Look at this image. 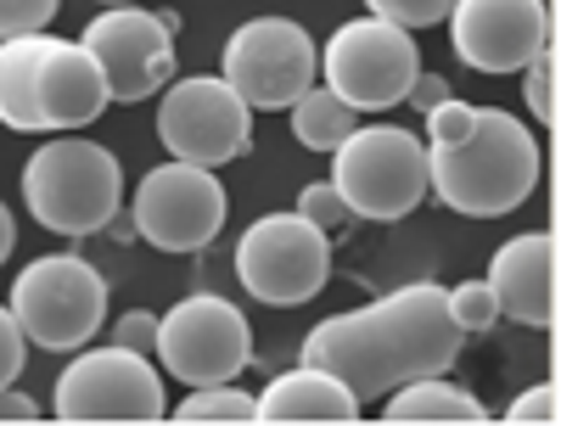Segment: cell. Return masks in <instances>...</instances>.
I'll use <instances>...</instances> for the list:
<instances>
[{
    "instance_id": "f1b7e54d",
    "label": "cell",
    "mask_w": 561,
    "mask_h": 426,
    "mask_svg": "<svg viewBox=\"0 0 561 426\" xmlns=\"http://www.w3.org/2000/svg\"><path fill=\"white\" fill-rule=\"evenodd\" d=\"M505 421H517V426H550L556 421V388L539 382V388L517 393V399L505 404Z\"/></svg>"
},
{
    "instance_id": "f546056e",
    "label": "cell",
    "mask_w": 561,
    "mask_h": 426,
    "mask_svg": "<svg viewBox=\"0 0 561 426\" xmlns=\"http://www.w3.org/2000/svg\"><path fill=\"white\" fill-rule=\"evenodd\" d=\"M113 343H118V348H135V354H152V343H158V314H152V309L118 314V320H113Z\"/></svg>"
},
{
    "instance_id": "8992f818",
    "label": "cell",
    "mask_w": 561,
    "mask_h": 426,
    "mask_svg": "<svg viewBox=\"0 0 561 426\" xmlns=\"http://www.w3.org/2000/svg\"><path fill=\"white\" fill-rule=\"evenodd\" d=\"M325 275H332V242H325V230L309 224L298 208L253 219L237 242L242 292L270 303V309H298V303L320 298Z\"/></svg>"
},
{
    "instance_id": "52a82bcc",
    "label": "cell",
    "mask_w": 561,
    "mask_h": 426,
    "mask_svg": "<svg viewBox=\"0 0 561 426\" xmlns=\"http://www.w3.org/2000/svg\"><path fill=\"white\" fill-rule=\"evenodd\" d=\"M421 73L415 34L388 18H348L320 45V84H332L354 113H388Z\"/></svg>"
},
{
    "instance_id": "484cf974",
    "label": "cell",
    "mask_w": 561,
    "mask_h": 426,
    "mask_svg": "<svg viewBox=\"0 0 561 426\" xmlns=\"http://www.w3.org/2000/svg\"><path fill=\"white\" fill-rule=\"evenodd\" d=\"M421 118H427V135H421V140H427V147H449V140H460L466 129L478 124V107L460 102V96H444L438 107H427Z\"/></svg>"
},
{
    "instance_id": "7c38bea8",
    "label": "cell",
    "mask_w": 561,
    "mask_h": 426,
    "mask_svg": "<svg viewBox=\"0 0 561 426\" xmlns=\"http://www.w3.org/2000/svg\"><path fill=\"white\" fill-rule=\"evenodd\" d=\"M129 214H135V230H140L147 247H158V253H203L225 230L230 192L219 185L214 169L169 158V163L140 174L135 197H129Z\"/></svg>"
},
{
    "instance_id": "d6986e66",
    "label": "cell",
    "mask_w": 561,
    "mask_h": 426,
    "mask_svg": "<svg viewBox=\"0 0 561 426\" xmlns=\"http://www.w3.org/2000/svg\"><path fill=\"white\" fill-rule=\"evenodd\" d=\"M287 124H293V140H298V147H309V152H332L337 140L359 124V113L337 96L332 84H320V79H314L304 96L287 107Z\"/></svg>"
},
{
    "instance_id": "3957f363",
    "label": "cell",
    "mask_w": 561,
    "mask_h": 426,
    "mask_svg": "<svg viewBox=\"0 0 561 426\" xmlns=\"http://www.w3.org/2000/svg\"><path fill=\"white\" fill-rule=\"evenodd\" d=\"M18 185H23V208L34 214V224H45L51 235H68V242L102 235L113 208H124L118 152H107L102 140H84L79 129H57V140H45L23 163Z\"/></svg>"
},
{
    "instance_id": "5b68a950",
    "label": "cell",
    "mask_w": 561,
    "mask_h": 426,
    "mask_svg": "<svg viewBox=\"0 0 561 426\" xmlns=\"http://www.w3.org/2000/svg\"><path fill=\"white\" fill-rule=\"evenodd\" d=\"M7 309L34 348L73 354L107 325V275L79 253H39L18 269Z\"/></svg>"
},
{
    "instance_id": "277c9868",
    "label": "cell",
    "mask_w": 561,
    "mask_h": 426,
    "mask_svg": "<svg viewBox=\"0 0 561 426\" xmlns=\"http://www.w3.org/2000/svg\"><path fill=\"white\" fill-rule=\"evenodd\" d=\"M332 185L354 219L393 224L427 203V140L404 124H354L332 147Z\"/></svg>"
},
{
    "instance_id": "8fae6325",
    "label": "cell",
    "mask_w": 561,
    "mask_h": 426,
    "mask_svg": "<svg viewBox=\"0 0 561 426\" xmlns=\"http://www.w3.org/2000/svg\"><path fill=\"white\" fill-rule=\"evenodd\" d=\"M158 140L180 163L225 169L253 147V107L219 73L169 79L158 90Z\"/></svg>"
},
{
    "instance_id": "ac0fdd59",
    "label": "cell",
    "mask_w": 561,
    "mask_h": 426,
    "mask_svg": "<svg viewBox=\"0 0 561 426\" xmlns=\"http://www.w3.org/2000/svg\"><path fill=\"white\" fill-rule=\"evenodd\" d=\"M382 421H489V410L449 376H415L382 399Z\"/></svg>"
},
{
    "instance_id": "ffe728a7",
    "label": "cell",
    "mask_w": 561,
    "mask_h": 426,
    "mask_svg": "<svg viewBox=\"0 0 561 426\" xmlns=\"http://www.w3.org/2000/svg\"><path fill=\"white\" fill-rule=\"evenodd\" d=\"M34 45L39 34H12L0 39V124L18 129V135H34V102H28V68H34Z\"/></svg>"
},
{
    "instance_id": "83f0119b",
    "label": "cell",
    "mask_w": 561,
    "mask_h": 426,
    "mask_svg": "<svg viewBox=\"0 0 561 426\" xmlns=\"http://www.w3.org/2000/svg\"><path fill=\"white\" fill-rule=\"evenodd\" d=\"M23 359H28V337H23V325L12 320V309L0 303V388H12L23 376Z\"/></svg>"
},
{
    "instance_id": "4dcf8cb0",
    "label": "cell",
    "mask_w": 561,
    "mask_h": 426,
    "mask_svg": "<svg viewBox=\"0 0 561 426\" xmlns=\"http://www.w3.org/2000/svg\"><path fill=\"white\" fill-rule=\"evenodd\" d=\"M444 96H455V90H449V79H444V73H415V79H410V90H404V107H415V113H427V107H438Z\"/></svg>"
},
{
    "instance_id": "6da1fadb",
    "label": "cell",
    "mask_w": 561,
    "mask_h": 426,
    "mask_svg": "<svg viewBox=\"0 0 561 426\" xmlns=\"http://www.w3.org/2000/svg\"><path fill=\"white\" fill-rule=\"evenodd\" d=\"M466 331L449 314V292L438 280H410L359 309L320 320L304 337V365L332 370L359 404H382L415 376H449Z\"/></svg>"
},
{
    "instance_id": "7a4b0ae2",
    "label": "cell",
    "mask_w": 561,
    "mask_h": 426,
    "mask_svg": "<svg viewBox=\"0 0 561 426\" xmlns=\"http://www.w3.org/2000/svg\"><path fill=\"white\" fill-rule=\"evenodd\" d=\"M539 185V140L534 129L505 113L478 107V124L449 147H427V197L466 219L517 214Z\"/></svg>"
},
{
    "instance_id": "44dd1931",
    "label": "cell",
    "mask_w": 561,
    "mask_h": 426,
    "mask_svg": "<svg viewBox=\"0 0 561 426\" xmlns=\"http://www.w3.org/2000/svg\"><path fill=\"white\" fill-rule=\"evenodd\" d=\"M174 421H259V393H242L237 382H208L174 404Z\"/></svg>"
},
{
    "instance_id": "2e32d148",
    "label": "cell",
    "mask_w": 561,
    "mask_h": 426,
    "mask_svg": "<svg viewBox=\"0 0 561 426\" xmlns=\"http://www.w3.org/2000/svg\"><path fill=\"white\" fill-rule=\"evenodd\" d=\"M483 280L500 303V320H517L528 331L556 325V235L550 230H528L500 242Z\"/></svg>"
},
{
    "instance_id": "d6a6232c",
    "label": "cell",
    "mask_w": 561,
    "mask_h": 426,
    "mask_svg": "<svg viewBox=\"0 0 561 426\" xmlns=\"http://www.w3.org/2000/svg\"><path fill=\"white\" fill-rule=\"evenodd\" d=\"M102 235H107V242H118V247L140 242V230H135V214H129V208H113V219L102 224Z\"/></svg>"
},
{
    "instance_id": "7402d4cb",
    "label": "cell",
    "mask_w": 561,
    "mask_h": 426,
    "mask_svg": "<svg viewBox=\"0 0 561 426\" xmlns=\"http://www.w3.org/2000/svg\"><path fill=\"white\" fill-rule=\"evenodd\" d=\"M444 292H449V314H455V325L466 331V337L500 325V303L489 292V280H455V287H444Z\"/></svg>"
},
{
    "instance_id": "30bf717a",
    "label": "cell",
    "mask_w": 561,
    "mask_h": 426,
    "mask_svg": "<svg viewBox=\"0 0 561 426\" xmlns=\"http://www.w3.org/2000/svg\"><path fill=\"white\" fill-rule=\"evenodd\" d=\"M51 415L57 421H163L169 415V393L163 376L152 365V354L135 348H73V359L57 376L51 393Z\"/></svg>"
},
{
    "instance_id": "5bb4252c",
    "label": "cell",
    "mask_w": 561,
    "mask_h": 426,
    "mask_svg": "<svg viewBox=\"0 0 561 426\" xmlns=\"http://www.w3.org/2000/svg\"><path fill=\"white\" fill-rule=\"evenodd\" d=\"M455 57L472 73H523L550 45V7L545 0H455L449 7Z\"/></svg>"
},
{
    "instance_id": "4316f807",
    "label": "cell",
    "mask_w": 561,
    "mask_h": 426,
    "mask_svg": "<svg viewBox=\"0 0 561 426\" xmlns=\"http://www.w3.org/2000/svg\"><path fill=\"white\" fill-rule=\"evenodd\" d=\"M62 0H0V39L12 34H45Z\"/></svg>"
},
{
    "instance_id": "9a60e30c",
    "label": "cell",
    "mask_w": 561,
    "mask_h": 426,
    "mask_svg": "<svg viewBox=\"0 0 561 426\" xmlns=\"http://www.w3.org/2000/svg\"><path fill=\"white\" fill-rule=\"evenodd\" d=\"M28 102H34L39 129H84L107 113L113 96H107V79H102L96 57L79 39L39 34L34 68H28Z\"/></svg>"
},
{
    "instance_id": "9c48e42d",
    "label": "cell",
    "mask_w": 561,
    "mask_h": 426,
    "mask_svg": "<svg viewBox=\"0 0 561 426\" xmlns=\"http://www.w3.org/2000/svg\"><path fill=\"white\" fill-rule=\"evenodd\" d=\"M219 79L253 113H287L320 79V45L309 39L298 18H248L225 39Z\"/></svg>"
},
{
    "instance_id": "d4e9b609",
    "label": "cell",
    "mask_w": 561,
    "mask_h": 426,
    "mask_svg": "<svg viewBox=\"0 0 561 426\" xmlns=\"http://www.w3.org/2000/svg\"><path fill=\"white\" fill-rule=\"evenodd\" d=\"M449 7H455V0H365L370 18H388V23H399V28H410V34L444 23Z\"/></svg>"
},
{
    "instance_id": "e575fe53",
    "label": "cell",
    "mask_w": 561,
    "mask_h": 426,
    "mask_svg": "<svg viewBox=\"0 0 561 426\" xmlns=\"http://www.w3.org/2000/svg\"><path fill=\"white\" fill-rule=\"evenodd\" d=\"M102 7H124V0H102Z\"/></svg>"
},
{
    "instance_id": "836d02e7",
    "label": "cell",
    "mask_w": 561,
    "mask_h": 426,
    "mask_svg": "<svg viewBox=\"0 0 561 426\" xmlns=\"http://www.w3.org/2000/svg\"><path fill=\"white\" fill-rule=\"evenodd\" d=\"M12 247H18V224H12V208L0 203V264L12 258Z\"/></svg>"
},
{
    "instance_id": "603a6c76",
    "label": "cell",
    "mask_w": 561,
    "mask_h": 426,
    "mask_svg": "<svg viewBox=\"0 0 561 426\" xmlns=\"http://www.w3.org/2000/svg\"><path fill=\"white\" fill-rule=\"evenodd\" d=\"M523 107H528L534 124L556 118V57H550V45L523 68Z\"/></svg>"
},
{
    "instance_id": "e0dca14e",
    "label": "cell",
    "mask_w": 561,
    "mask_h": 426,
    "mask_svg": "<svg viewBox=\"0 0 561 426\" xmlns=\"http://www.w3.org/2000/svg\"><path fill=\"white\" fill-rule=\"evenodd\" d=\"M259 421H359V399L320 365H293L259 393Z\"/></svg>"
},
{
    "instance_id": "cb8c5ba5",
    "label": "cell",
    "mask_w": 561,
    "mask_h": 426,
    "mask_svg": "<svg viewBox=\"0 0 561 426\" xmlns=\"http://www.w3.org/2000/svg\"><path fill=\"white\" fill-rule=\"evenodd\" d=\"M298 214H304L309 224H320L325 235L343 230V224L354 219V214H348V203L337 197V185H332V180H309L304 192H298Z\"/></svg>"
},
{
    "instance_id": "1f68e13d",
    "label": "cell",
    "mask_w": 561,
    "mask_h": 426,
    "mask_svg": "<svg viewBox=\"0 0 561 426\" xmlns=\"http://www.w3.org/2000/svg\"><path fill=\"white\" fill-rule=\"evenodd\" d=\"M0 421H39V399L23 388H0Z\"/></svg>"
},
{
    "instance_id": "ba28073f",
    "label": "cell",
    "mask_w": 561,
    "mask_h": 426,
    "mask_svg": "<svg viewBox=\"0 0 561 426\" xmlns=\"http://www.w3.org/2000/svg\"><path fill=\"white\" fill-rule=\"evenodd\" d=\"M152 359L185 388L237 382V376L253 365V325L230 298L192 292V298H180L169 314H158Z\"/></svg>"
},
{
    "instance_id": "4fadbf2b",
    "label": "cell",
    "mask_w": 561,
    "mask_h": 426,
    "mask_svg": "<svg viewBox=\"0 0 561 426\" xmlns=\"http://www.w3.org/2000/svg\"><path fill=\"white\" fill-rule=\"evenodd\" d=\"M174 34H180V12H147L135 0H124V7H107L102 18H90L79 45L96 57L113 102H147L180 68Z\"/></svg>"
}]
</instances>
